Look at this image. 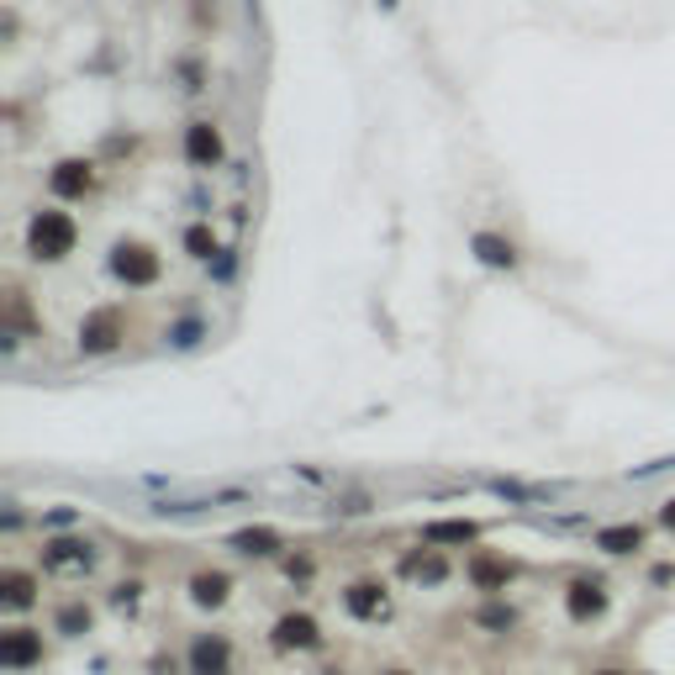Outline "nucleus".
Returning a JSON list of instances; mask_svg holds the SVG:
<instances>
[{
	"mask_svg": "<svg viewBox=\"0 0 675 675\" xmlns=\"http://www.w3.org/2000/svg\"><path fill=\"white\" fill-rule=\"evenodd\" d=\"M33 248L48 254V259L69 254V248H75V222H69L64 211H42L38 222H33Z\"/></svg>",
	"mask_w": 675,
	"mask_h": 675,
	"instance_id": "obj_1",
	"label": "nucleus"
},
{
	"mask_svg": "<svg viewBox=\"0 0 675 675\" xmlns=\"http://www.w3.org/2000/svg\"><path fill=\"white\" fill-rule=\"evenodd\" d=\"M117 343H121V312L106 307V312H90V317H85V327H80L85 354H112Z\"/></svg>",
	"mask_w": 675,
	"mask_h": 675,
	"instance_id": "obj_2",
	"label": "nucleus"
},
{
	"mask_svg": "<svg viewBox=\"0 0 675 675\" xmlns=\"http://www.w3.org/2000/svg\"><path fill=\"white\" fill-rule=\"evenodd\" d=\"M38 660H42V634H33V628H11V634H0V665L27 671V665H38Z\"/></svg>",
	"mask_w": 675,
	"mask_h": 675,
	"instance_id": "obj_3",
	"label": "nucleus"
},
{
	"mask_svg": "<svg viewBox=\"0 0 675 675\" xmlns=\"http://www.w3.org/2000/svg\"><path fill=\"white\" fill-rule=\"evenodd\" d=\"M185 159L200 164V169H211V164L222 159V132L211 121H191L185 127Z\"/></svg>",
	"mask_w": 675,
	"mask_h": 675,
	"instance_id": "obj_4",
	"label": "nucleus"
},
{
	"mask_svg": "<svg viewBox=\"0 0 675 675\" xmlns=\"http://www.w3.org/2000/svg\"><path fill=\"white\" fill-rule=\"evenodd\" d=\"M42 564H48V570H69V575H75V570H90V564H95V549L80 544V538H53V544L42 549Z\"/></svg>",
	"mask_w": 675,
	"mask_h": 675,
	"instance_id": "obj_5",
	"label": "nucleus"
},
{
	"mask_svg": "<svg viewBox=\"0 0 675 675\" xmlns=\"http://www.w3.org/2000/svg\"><path fill=\"white\" fill-rule=\"evenodd\" d=\"M343 601H349V612H354V618H364V623H380V618L391 612V596L380 592V586H369V581L349 586V596H343Z\"/></svg>",
	"mask_w": 675,
	"mask_h": 675,
	"instance_id": "obj_6",
	"label": "nucleus"
},
{
	"mask_svg": "<svg viewBox=\"0 0 675 675\" xmlns=\"http://www.w3.org/2000/svg\"><path fill=\"white\" fill-rule=\"evenodd\" d=\"M317 638H322L317 623H312L307 612H285V618L275 623V644H280V649H312Z\"/></svg>",
	"mask_w": 675,
	"mask_h": 675,
	"instance_id": "obj_7",
	"label": "nucleus"
},
{
	"mask_svg": "<svg viewBox=\"0 0 675 675\" xmlns=\"http://www.w3.org/2000/svg\"><path fill=\"white\" fill-rule=\"evenodd\" d=\"M117 275L127 280V285H154V280H159V259H154L148 248H121Z\"/></svg>",
	"mask_w": 675,
	"mask_h": 675,
	"instance_id": "obj_8",
	"label": "nucleus"
},
{
	"mask_svg": "<svg viewBox=\"0 0 675 675\" xmlns=\"http://www.w3.org/2000/svg\"><path fill=\"white\" fill-rule=\"evenodd\" d=\"M191 675H228V638H196L191 644Z\"/></svg>",
	"mask_w": 675,
	"mask_h": 675,
	"instance_id": "obj_9",
	"label": "nucleus"
},
{
	"mask_svg": "<svg viewBox=\"0 0 675 675\" xmlns=\"http://www.w3.org/2000/svg\"><path fill=\"white\" fill-rule=\"evenodd\" d=\"M564 607H570V618H575V623H586V618H596V612L607 607V592H601L596 581H570Z\"/></svg>",
	"mask_w": 675,
	"mask_h": 675,
	"instance_id": "obj_10",
	"label": "nucleus"
},
{
	"mask_svg": "<svg viewBox=\"0 0 675 675\" xmlns=\"http://www.w3.org/2000/svg\"><path fill=\"white\" fill-rule=\"evenodd\" d=\"M470 248H476L480 264H491V270H512V264H517V248L507 238H496V233H476Z\"/></svg>",
	"mask_w": 675,
	"mask_h": 675,
	"instance_id": "obj_11",
	"label": "nucleus"
},
{
	"mask_svg": "<svg viewBox=\"0 0 675 675\" xmlns=\"http://www.w3.org/2000/svg\"><path fill=\"white\" fill-rule=\"evenodd\" d=\"M596 544H601L607 555H634L638 544H644V528H634V522H623V528H601Z\"/></svg>",
	"mask_w": 675,
	"mask_h": 675,
	"instance_id": "obj_12",
	"label": "nucleus"
},
{
	"mask_svg": "<svg viewBox=\"0 0 675 675\" xmlns=\"http://www.w3.org/2000/svg\"><path fill=\"white\" fill-rule=\"evenodd\" d=\"M90 191V164H59L53 169V196H85Z\"/></svg>",
	"mask_w": 675,
	"mask_h": 675,
	"instance_id": "obj_13",
	"label": "nucleus"
},
{
	"mask_svg": "<svg viewBox=\"0 0 675 675\" xmlns=\"http://www.w3.org/2000/svg\"><path fill=\"white\" fill-rule=\"evenodd\" d=\"M507 575H512V570H507L502 559H476V564H470V581H476L480 592H502Z\"/></svg>",
	"mask_w": 675,
	"mask_h": 675,
	"instance_id": "obj_14",
	"label": "nucleus"
},
{
	"mask_svg": "<svg viewBox=\"0 0 675 675\" xmlns=\"http://www.w3.org/2000/svg\"><path fill=\"white\" fill-rule=\"evenodd\" d=\"M233 549H238V555H275V549H280V533H270V528H248V533H238V538H233Z\"/></svg>",
	"mask_w": 675,
	"mask_h": 675,
	"instance_id": "obj_15",
	"label": "nucleus"
},
{
	"mask_svg": "<svg viewBox=\"0 0 675 675\" xmlns=\"http://www.w3.org/2000/svg\"><path fill=\"white\" fill-rule=\"evenodd\" d=\"M401 570H406L412 581H443V570H449V564H443L438 555H406V559H401Z\"/></svg>",
	"mask_w": 675,
	"mask_h": 675,
	"instance_id": "obj_16",
	"label": "nucleus"
},
{
	"mask_svg": "<svg viewBox=\"0 0 675 675\" xmlns=\"http://www.w3.org/2000/svg\"><path fill=\"white\" fill-rule=\"evenodd\" d=\"M476 538V522H433L428 528V544H470Z\"/></svg>",
	"mask_w": 675,
	"mask_h": 675,
	"instance_id": "obj_17",
	"label": "nucleus"
},
{
	"mask_svg": "<svg viewBox=\"0 0 675 675\" xmlns=\"http://www.w3.org/2000/svg\"><path fill=\"white\" fill-rule=\"evenodd\" d=\"M5 607H27L33 601V575H22V570H5Z\"/></svg>",
	"mask_w": 675,
	"mask_h": 675,
	"instance_id": "obj_18",
	"label": "nucleus"
},
{
	"mask_svg": "<svg viewBox=\"0 0 675 675\" xmlns=\"http://www.w3.org/2000/svg\"><path fill=\"white\" fill-rule=\"evenodd\" d=\"M191 592H196L200 607H217V601L228 596V575H196V581H191Z\"/></svg>",
	"mask_w": 675,
	"mask_h": 675,
	"instance_id": "obj_19",
	"label": "nucleus"
},
{
	"mask_svg": "<svg viewBox=\"0 0 675 675\" xmlns=\"http://www.w3.org/2000/svg\"><path fill=\"white\" fill-rule=\"evenodd\" d=\"M185 248H191L196 259H211V254H217V238H211V228H185Z\"/></svg>",
	"mask_w": 675,
	"mask_h": 675,
	"instance_id": "obj_20",
	"label": "nucleus"
},
{
	"mask_svg": "<svg viewBox=\"0 0 675 675\" xmlns=\"http://www.w3.org/2000/svg\"><path fill=\"white\" fill-rule=\"evenodd\" d=\"M660 522H665V528H675V502H665V512H660Z\"/></svg>",
	"mask_w": 675,
	"mask_h": 675,
	"instance_id": "obj_21",
	"label": "nucleus"
},
{
	"mask_svg": "<svg viewBox=\"0 0 675 675\" xmlns=\"http://www.w3.org/2000/svg\"><path fill=\"white\" fill-rule=\"evenodd\" d=\"M601 675H623V671H601Z\"/></svg>",
	"mask_w": 675,
	"mask_h": 675,
	"instance_id": "obj_22",
	"label": "nucleus"
},
{
	"mask_svg": "<svg viewBox=\"0 0 675 675\" xmlns=\"http://www.w3.org/2000/svg\"><path fill=\"white\" fill-rule=\"evenodd\" d=\"M380 5H397V0H380Z\"/></svg>",
	"mask_w": 675,
	"mask_h": 675,
	"instance_id": "obj_23",
	"label": "nucleus"
}]
</instances>
